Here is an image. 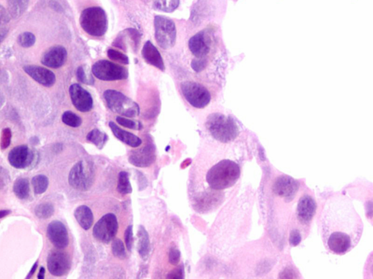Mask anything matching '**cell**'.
Masks as SVG:
<instances>
[{
	"label": "cell",
	"mask_w": 373,
	"mask_h": 279,
	"mask_svg": "<svg viewBox=\"0 0 373 279\" xmlns=\"http://www.w3.org/2000/svg\"><path fill=\"white\" fill-rule=\"evenodd\" d=\"M319 222L323 244L332 254H347L361 239L362 219L346 196L338 194L329 198L322 207Z\"/></svg>",
	"instance_id": "1"
},
{
	"label": "cell",
	"mask_w": 373,
	"mask_h": 279,
	"mask_svg": "<svg viewBox=\"0 0 373 279\" xmlns=\"http://www.w3.org/2000/svg\"><path fill=\"white\" fill-rule=\"evenodd\" d=\"M205 128L211 138L223 144L235 143L249 135L234 116L218 112L208 115Z\"/></svg>",
	"instance_id": "2"
},
{
	"label": "cell",
	"mask_w": 373,
	"mask_h": 279,
	"mask_svg": "<svg viewBox=\"0 0 373 279\" xmlns=\"http://www.w3.org/2000/svg\"><path fill=\"white\" fill-rule=\"evenodd\" d=\"M316 210V201L313 196L307 193L302 195L297 202L294 216L291 217L289 231L291 245H298L304 238V234L308 232Z\"/></svg>",
	"instance_id": "3"
},
{
	"label": "cell",
	"mask_w": 373,
	"mask_h": 279,
	"mask_svg": "<svg viewBox=\"0 0 373 279\" xmlns=\"http://www.w3.org/2000/svg\"><path fill=\"white\" fill-rule=\"evenodd\" d=\"M241 172L240 164L230 158H223L207 171L205 180L208 186L215 191H223L233 187Z\"/></svg>",
	"instance_id": "4"
},
{
	"label": "cell",
	"mask_w": 373,
	"mask_h": 279,
	"mask_svg": "<svg viewBox=\"0 0 373 279\" xmlns=\"http://www.w3.org/2000/svg\"><path fill=\"white\" fill-rule=\"evenodd\" d=\"M188 47L196 58H210L224 50L218 45L215 34L210 29H203L193 35L188 41Z\"/></svg>",
	"instance_id": "5"
},
{
	"label": "cell",
	"mask_w": 373,
	"mask_h": 279,
	"mask_svg": "<svg viewBox=\"0 0 373 279\" xmlns=\"http://www.w3.org/2000/svg\"><path fill=\"white\" fill-rule=\"evenodd\" d=\"M80 23L85 32L94 37L105 35L108 29L106 12L101 7H90L82 11Z\"/></svg>",
	"instance_id": "6"
},
{
	"label": "cell",
	"mask_w": 373,
	"mask_h": 279,
	"mask_svg": "<svg viewBox=\"0 0 373 279\" xmlns=\"http://www.w3.org/2000/svg\"><path fill=\"white\" fill-rule=\"evenodd\" d=\"M103 97L108 108L119 116L134 118L139 115L138 105L118 90H106L103 93Z\"/></svg>",
	"instance_id": "7"
},
{
	"label": "cell",
	"mask_w": 373,
	"mask_h": 279,
	"mask_svg": "<svg viewBox=\"0 0 373 279\" xmlns=\"http://www.w3.org/2000/svg\"><path fill=\"white\" fill-rule=\"evenodd\" d=\"M180 87L185 100L192 107L202 109L211 103L212 94L203 84L196 81H185L182 82Z\"/></svg>",
	"instance_id": "8"
},
{
	"label": "cell",
	"mask_w": 373,
	"mask_h": 279,
	"mask_svg": "<svg viewBox=\"0 0 373 279\" xmlns=\"http://www.w3.org/2000/svg\"><path fill=\"white\" fill-rule=\"evenodd\" d=\"M154 39L163 49L173 47L176 44V28L174 22L163 16H156L154 19Z\"/></svg>",
	"instance_id": "9"
},
{
	"label": "cell",
	"mask_w": 373,
	"mask_h": 279,
	"mask_svg": "<svg viewBox=\"0 0 373 279\" xmlns=\"http://www.w3.org/2000/svg\"><path fill=\"white\" fill-rule=\"evenodd\" d=\"M91 72L98 79L103 81H119L128 77V68L108 60H99L92 65Z\"/></svg>",
	"instance_id": "10"
},
{
	"label": "cell",
	"mask_w": 373,
	"mask_h": 279,
	"mask_svg": "<svg viewBox=\"0 0 373 279\" xmlns=\"http://www.w3.org/2000/svg\"><path fill=\"white\" fill-rule=\"evenodd\" d=\"M68 183L76 190H87L94 181V171L90 163L83 161L74 164L68 174Z\"/></svg>",
	"instance_id": "11"
},
{
	"label": "cell",
	"mask_w": 373,
	"mask_h": 279,
	"mask_svg": "<svg viewBox=\"0 0 373 279\" xmlns=\"http://www.w3.org/2000/svg\"><path fill=\"white\" fill-rule=\"evenodd\" d=\"M118 218L112 213L103 215L95 224L93 235L96 239L104 244H109L115 238L118 231Z\"/></svg>",
	"instance_id": "12"
},
{
	"label": "cell",
	"mask_w": 373,
	"mask_h": 279,
	"mask_svg": "<svg viewBox=\"0 0 373 279\" xmlns=\"http://www.w3.org/2000/svg\"><path fill=\"white\" fill-rule=\"evenodd\" d=\"M70 98L76 109L83 113L90 111L93 107V100L91 94L81 85L75 83L70 86Z\"/></svg>",
	"instance_id": "13"
},
{
	"label": "cell",
	"mask_w": 373,
	"mask_h": 279,
	"mask_svg": "<svg viewBox=\"0 0 373 279\" xmlns=\"http://www.w3.org/2000/svg\"><path fill=\"white\" fill-rule=\"evenodd\" d=\"M47 264L50 273L57 277L67 274L71 268L69 256L67 253L58 250L50 253Z\"/></svg>",
	"instance_id": "14"
},
{
	"label": "cell",
	"mask_w": 373,
	"mask_h": 279,
	"mask_svg": "<svg viewBox=\"0 0 373 279\" xmlns=\"http://www.w3.org/2000/svg\"><path fill=\"white\" fill-rule=\"evenodd\" d=\"M47 235L54 247L58 249L65 248L68 245L69 239L68 231L61 221L54 220L48 225Z\"/></svg>",
	"instance_id": "15"
},
{
	"label": "cell",
	"mask_w": 373,
	"mask_h": 279,
	"mask_svg": "<svg viewBox=\"0 0 373 279\" xmlns=\"http://www.w3.org/2000/svg\"><path fill=\"white\" fill-rule=\"evenodd\" d=\"M34 159V154L26 145L15 147L8 154L10 165L16 169H25L29 167Z\"/></svg>",
	"instance_id": "16"
},
{
	"label": "cell",
	"mask_w": 373,
	"mask_h": 279,
	"mask_svg": "<svg viewBox=\"0 0 373 279\" xmlns=\"http://www.w3.org/2000/svg\"><path fill=\"white\" fill-rule=\"evenodd\" d=\"M67 59V51L63 46H54L48 49L42 55L41 62L51 68L62 66Z\"/></svg>",
	"instance_id": "17"
},
{
	"label": "cell",
	"mask_w": 373,
	"mask_h": 279,
	"mask_svg": "<svg viewBox=\"0 0 373 279\" xmlns=\"http://www.w3.org/2000/svg\"><path fill=\"white\" fill-rule=\"evenodd\" d=\"M25 72L34 80L45 87H52L55 84V76L51 70L38 65H26L23 67Z\"/></svg>",
	"instance_id": "18"
},
{
	"label": "cell",
	"mask_w": 373,
	"mask_h": 279,
	"mask_svg": "<svg viewBox=\"0 0 373 279\" xmlns=\"http://www.w3.org/2000/svg\"><path fill=\"white\" fill-rule=\"evenodd\" d=\"M128 160L131 164L136 167H150L155 160L154 148L151 145H147V146L141 149L133 151Z\"/></svg>",
	"instance_id": "19"
},
{
	"label": "cell",
	"mask_w": 373,
	"mask_h": 279,
	"mask_svg": "<svg viewBox=\"0 0 373 279\" xmlns=\"http://www.w3.org/2000/svg\"><path fill=\"white\" fill-rule=\"evenodd\" d=\"M141 56L149 65H153L162 71L166 70L161 54L151 41H147L144 43L141 49Z\"/></svg>",
	"instance_id": "20"
},
{
	"label": "cell",
	"mask_w": 373,
	"mask_h": 279,
	"mask_svg": "<svg viewBox=\"0 0 373 279\" xmlns=\"http://www.w3.org/2000/svg\"><path fill=\"white\" fill-rule=\"evenodd\" d=\"M109 126L113 135L119 140L122 141L128 146L132 147V148H138L142 144V140H141V138H138L137 135L119 127L115 122H112V121L109 122Z\"/></svg>",
	"instance_id": "21"
},
{
	"label": "cell",
	"mask_w": 373,
	"mask_h": 279,
	"mask_svg": "<svg viewBox=\"0 0 373 279\" xmlns=\"http://www.w3.org/2000/svg\"><path fill=\"white\" fill-rule=\"evenodd\" d=\"M74 215L76 220L83 229L87 231L91 228L94 221V217L93 212L88 206L86 205L78 206L74 211Z\"/></svg>",
	"instance_id": "22"
},
{
	"label": "cell",
	"mask_w": 373,
	"mask_h": 279,
	"mask_svg": "<svg viewBox=\"0 0 373 279\" xmlns=\"http://www.w3.org/2000/svg\"><path fill=\"white\" fill-rule=\"evenodd\" d=\"M137 249L140 257L146 260L150 254V238L148 232L143 226H140L138 231V244Z\"/></svg>",
	"instance_id": "23"
},
{
	"label": "cell",
	"mask_w": 373,
	"mask_h": 279,
	"mask_svg": "<svg viewBox=\"0 0 373 279\" xmlns=\"http://www.w3.org/2000/svg\"><path fill=\"white\" fill-rule=\"evenodd\" d=\"M86 139L88 142L96 145L99 149H102L107 142L109 137L104 132L96 128L88 132Z\"/></svg>",
	"instance_id": "24"
},
{
	"label": "cell",
	"mask_w": 373,
	"mask_h": 279,
	"mask_svg": "<svg viewBox=\"0 0 373 279\" xmlns=\"http://www.w3.org/2000/svg\"><path fill=\"white\" fill-rule=\"evenodd\" d=\"M13 192L18 199H27L30 193L29 180L26 178L17 179L13 185Z\"/></svg>",
	"instance_id": "25"
},
{
	"label": "cell",
	"mask_w": 373,
	"mask_h": 279,
	"mask_svg": "<svg viewBox=\"0 0 373 279\" xmlns=\"http://www.w3.org/2000/svg\"><path fill=\"white\" fill-rule=\"evenodd\" d=\"M117 190L122 195H127L132 193V187H131L129 180V174L127 171H121L118 174Z\"/></svg>",
	"instance_id": "26"
},
{
	"label": "cell",
	"mask_w": 373,
	"mask_h": 279,
	"mask_svg": "<svg viewBox=\"0 0 373 279\" xmlns=\"http://www.w3.org/2000/svg\"><path fill=\"white\" fill-rule=\"evenodd\" d=\"M32 183L34 193L36 194H42L48 189L49 180L47 176L44 174H38L32 178Z\"/></svg>",
	"instance_id": "27"
},
{
	"label": "cell",
	"mask_w": 373,
	"mask_h": 279,
	"mask_svg": "<svg viewBox=\"0 0 373 279\" xmlns=\"http://www.w3.org/2000/svg\"><path fill=\"white\" fill-rule=\"evenodd\" d=\"M179 5V0H155L154 7L156 10L166 13H172Z\"/></svg>",
	"instance_id": "28"
},
{
	"label": "cell",
	"mask_w": 373,
	"mask_h": 279,
	"mask_svg": "<svg viewBox=\"0 0 373 279\" xmlns=\"http://www.w3.org/2000/svg\"><path fill=\"white\" fill-rule=\"evenodd\" d=\"M54 206L51 203H39L35 207L36 216L39 219H48L54 214Z\"/></svg>",
	"instance_id": "29"
},
{
	"label": "cell",
	"mask_w": 373,
	"mask_h": 279,
	"mask_svg": "<svg viewBox=\"0 0 373 279\" xmlns=\"http://www.w3.org/2000/svg\"><path fill=\"white\" fill-rule=\"evenodd\" d=\"M62 122L67 126L74 128L79 127L83 123L81 117L70 110H67L63 113Z\"/></svg>",
	"instance_id": "30"
},
{
	"label": "cell",
	"mask_w": 373,
	"mask_h": 279,
	"mask_svg": "<svg viewBox=\"0 0 373 279\" xmlns=\"http://www.w3.org/2000/svg\"><path fill=\"white\" fill-rule=\"evenodd\" d=\"M116 122L118 124L128 129H134V130H141L143 128L142 124L138 121L133 120L125 116H118L116 117Z\"/></svg>",
	"instance_id": "31"
},
{
	"label": "cell",
	"mask_w": 373,
	"mask_h": 279,
	"mask_svg": "<svg viewBox=\"0 0 373 279\" xmlns=\"http://www.w3.org/2000/svg\"><path fill=\"white\" fill-rule=\"evenodd\" d=\"M106 54H107L108 58L111 61H115L119 64H123V65L129 64V58L125 53L120 52V51L110 48V49H108Z\"/></svg>",
	"instance_id": "32"
},
{
	"label": "cell",
	"mask_w": 373,
	"mask_h": 279,
	"mask_svg": "<svg viewBox=\"0 0 373 279\" xmlns=\"http://www.w3.org/2000/svg\"><path fill=\"white\" fill-rule=\"evenodd\" d=\"M112 252L115 257L124 260L126 257L125 247L122 240L119 238H114L112 240Z\"/></svg>",
	"instance_id": "33"
},
{
	"label": "cell",
	"mask_w": 373,
	"mask_h": 279,
	"mask_svg": "<svg viewBox=\"0 0 373 279\" xmlns=\"http://www.w3.org/2000/svg\"><path fill=\"white\" fill-rule=\"evenodd\" d=\"M17 41V43L20 46L28 48L34 45L35 42H36V37H35L34 33H31V32H23L19 35Z\"/></svg>",
	"instance_id": "34"
},
{
	"label": "cell",
	"mask_w": 373,
	"mask_h": 279,
	"mask_svg": "<svg viewBox=\"0 0 373 279\" xmlns=\"http://www.w3.org/2000/svg\"><path fill=\"white\" fill-rule=\"evenodd\" d=\"M76 75H77V79L80 82L83 83V84H88V85L94 84V78H93L91 74H87L85 68L83 65L78 67Z\"/></svg>",
	"instance_id": "35"
},
{
	"label": "cell",
	"mask_w": 373,
	"mask_h": 279,
	"mask_svg": "<svg viewBox=\"0 0 373 279\" xmlns=\"http://www.w3.org/2000/svg\"><path fill=\"white\" fill-rule=\"evenodd\" d=\"M210 58H193L191 61V68L196 73H201L208 68Z\"/></svg>",
	"instance_id": "36"
},
{
	"label": "cell",
	"mask_w": 373,
	"mask_h": 279,
	"mask_svg": "<svg viewBox=\"0 0 373 279\" xmlns=\"http://www.w3.org/2000/svg\"><path fill=\"white\" fill-rule=\"evenodd\" d=\"M12 138V132L10 128H4L1 131V138H0V147L1 149L4 150L8 148L10 145Z\"/></svg>",
	"instance_id": "37"
},
{
	"label": "cell",
	"mask_w": 373,
	"mask_h": 279,
	"mask_svg": "<svg viewBox=\"0 0 373 279\" xmlns=\"http://www.w3.org/2000/svg\"><path fill=\"white\" fill-rule=\"evenodd\" d=\"M124 238H125V246L127 249L131 251L132 250L133 244H134V238H133V226L129 225L127 227L124 233Z\"/></svg>",
	"instance_id": "38"
},
{
	"label": "cell",
	"mask_w": 373,
	"mask_h": 279,
	"mask_svg": "<svg viewBox=\"0 0 373 279\" xmlns=\"http://www.w3.org/2000/svg\"><path fill=\"white\" fill-rule=\"evenodd\" d=\"M169 263L173 265H177L180 261V251L176 247H172L170 248L169 254Z\"/></svg>",
	"instance_id": "39"
},
{
	"label": "cell",
	"mask_w": 373,
	"mask_h": 279,
	"mask_svg": "<svg viewBox=\"0 0 373 279\" xmlns=\"http://www.w3.org/2000/svg\"><path fill=\"white\" fill-rule=\"evenodd\" d=\"M12 20L8 10L4 6L0 4V26H6Z\"/></svg>",
	"instance_id": "40"
},
{
	"label": "cell",
	"mask_w": 373,
	"mask_h": 279,
	"mask_svg": "<svg viewBox=\"0 0 373 279\" xmlns=\"http://www.w3.org/2000/svg\"><path fill=\"white\" fill-rule=\"evenodd\" d=\"M168 279H183L184 269L182 266L170 271L167 276Z\"/></svg>",
	"instance_id": "41"
},
{
	"label": "cell",
	"mask_w": 373,
	"mask_h": 279,
	"mask_svg": "<svg viewBox=\"0 0 373 279\" xmlns=\"http://www.w3.org/2000/svg\"><path fill=\"white\" fill-rule=\"evenodd\" d=\"M7 33V30L6 26H0V43L4 39V38L5 37Z\"/></svg>",
	"instance_id": "42"
},
{
	"label": "cell",
	"mask_w": 373,
	"mask_h": 279,
	"mask_svg": "<svg viewBox=\"0 0 373 279\" xmlns=\"http://www.w3.org/2000/svg\"><path fill=\"white\" fill-rule=\"evenodd\" d=\"M38 265V263L36 262V263H34V265L32 266V269H31L30 271H29V274H28V276H26V279H30V278L32 277V276H33L34 274L35 273V271H36V267H37Z\"/></svg>",
	"instance_id": "43"
},
{
	"label": "cell",
	"mask_w": 373,
	"mask_h": 279,
	"mask_svg": "<svg viewBox=\"0 0 373 279\" xmlns=\"http://www.w3.org/2000/svg\"><path fill=\"white\" fill-rule=\"evenodd\" d=\"M10 213H11V211H10V209H2V210H0V219L7 216V215H10Z\"/></svg>",
	"instance_id": "44"
},
{
	"label": "cell",
	"mask_w": 373,
	"mask_h": 279,
	"mask_svg": "<svg viewBox=\"0 0 373 279\" xmlns=\"http://www.w3.org/2000/svg\"><path fill=\"white\" fill-rule=\"evenodd\" d=\"M45 267H41L40 270H39V274H38L37 278L39 279H43L45 278Z\"/></svg>",
	"instance_id": "45"
},
{
	"label": "cell",
	"mask_w": 373,
	"mask_h": 279,
	"mask_svg": "<svg viewBox=\"0 0 373 279\" xmlns=\"http://www.w3.org/2000/svg\"><path fill=\"white\" fill-rule=\"evenodd\" d=\"M236 1H237V0H236Z\"/></svg>",
	"instance_id": "46"
}]
</instances>
